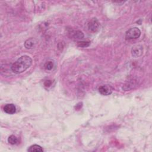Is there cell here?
<instances>
[{
	"label": "cell",
	"mask_w": 152,
	"mask_h": 152,
	"mask_svg": "<svg viewBox=\"0 0 152 152\" xmlns=\"http://www.w3.org/2000/svg\"><path fill=\"white\" fill-rule=\"evenodd\" d=\"M33 62L32 59L28 55H23L20 57L11 66V71L16 74H21L29 68Z\"/></svg>",
	"instance_id": "6da1fadb"
},
{
	"label": "cell",
	"mask_w": 152,
	"mask_h": 152,
	"mask_svg": "<svg viewBox=\"0 0 152 152\" xmlns=\"http://www.w3.org/2000/svg\"><path fill=\"white\" fill-rule=\"evenodd\" d=\"M52 84V82L51 81V80H47L45 82V86L46 87H49Z\"/></svg>",
	"instance_id": "4fadbf2b"
},
{
	"label": "cell",
	"mask_w": 152,
	"mask_h": 152,
	"mask_svg": "<svg viewBox=\"0 0 152 152\" xmlns=\"http://www.w3.org/2000/svg\"><path fill=\"white\" fill-rule=\"evenodd\" d=\"M90 42H87V41H81V42H78V46L79 47H83V48H86L90 45Z\"/></svg>",
	"instance_id": "8fae6325"
},
{
	"label": "cell",
	"mask_w": 152,
	"mask_h": 152,
	"mask_svg": "<svg viewBox=\"0 0 152 152\" xmlns=\"http://www.w3.org/2000/svg\"><path fill=\"white\" fill-rule=\"evenodd\" d=\"M36 44V40L35 38H29L26 40L24 42V47L27 49L33 48Z\"/></svg>",
	"instance_id": "52a82bcc"
},
{
	"label": "cell",
	"mask_w": 152,
	"mask_h": 152,
	"mask_svg": "<svg viewBox=\"0 0 152 152\" xmlns=\"http://www.w3.org/2000/svg\"><path fill=\"white\" fill-rule=\"evenodd\" d=\"M4 111L7 114H14L16 112V107L12 103L7 104L4 107Z\"/></svg>",
	"instance_id": "8992f818"
},
{
	"label": "cell",
	"mask_w": 152,
	"mask_h": 152,
	"mask_svg": "<svg viewBox=\"0 0 152 152\" xmlns=\"http://www.w3.org/2000/svg\"><path fill=\"white\" fill-rule=\"evenodd\" d=\"M99 27V23L96 19H93L88 24V28L91 32H96Z\"/></svg>",
	"instance_id": "5b68a950"
},
{
	"label": "cell",
	"mask_w": 152,
	"mask_h": 152,
	"mask_svg": "<svg viewBox=\"0 0 152 152\" xmlns=\"http://www.w3.org/2000/svg\"><path fill=\"white\" fill-rule=\"evenodd\" d=\"M141 35V31L138 27H133L127 31L126 38L127 40L135 39L139 38Z\"/></svg>",
	"instance_id": "7a4b0ae2"
},
{
	"label": "cell",
	"mask_w": 152,
	"mask_h": 152,
	"mask_svg": "<svg viewBox=\"0 0 152 152\" xmlns=\"http://www.w3.org/2000/svg\"><path fill=\"white\" fill-rule=\"evenodd\" d=\"M74 37L76 39H82L84 37V35L81 31H76L74 33Z\"/></svg>",
	"instance_id": "7c38bea8"
},
{
	"label": "cell",
	"mask_w": 152,
	"mask_h": 152,
	"mask_svg": "<svg viewBox=\"0 0 152 152\" xmlns=\"http://www.w3.org/2000/svg\"><path fill=\"white\" fill-rule=\"evenodd\" d=\"M8 142L12 145H15L18 142L17 138L15 135H11L8 138Z\"/></svg>",
	"instance_id": "9c48e42d"
},
{
	"label": "cell",
	"mask_w": 152,
	"mask_h": 152,
	"mask_svg": "<svg viewBox=\"0 0 152 152\" xmlns=\"http://www.w3.org/2000/svg\"><path fill=\"white\" fill-rule=\"evenodd\" d=\"M143 53V47L142 45H137L133 47L131 49V54L134 57H139Z\"/></svg>",
	"instance_id": "277c9868"
},
{
	"label": "cell",
	"mask_w": 152,
	"mask_h": 152,
	"mask_svg": "<svg viewBox=\"0 0 152 152\" xmlns=\"http://www.w3.org/2000/svg\"><path fill=\"white\" fill-rule=\"evenodd\" d=\"M98 90H99V92L103 96H108L112 94L114 90V88L111 86L106 85H103L100 86Z\"/></svg>",
	"instance_id": "3957f363"
},
{
	"label": "cell",
	"mask_w": 152,
	"mask_h": 152,
	"mask_svg": "<svg viewBox=\"0 0 152 152\" xmlns=\"http://www.w3.org/2000/svg\"><path fill=\"white\" fill-rule=\"evenodd\" d=\"M27 151L30 152H42L44 151V150L41 146L37 144H34L30 146L29 148L27 149Z\"/></svg>",
	"instance_id": "ba28073f"
},
{
	"label": "cell",
	"mask_w": 152,
	"mask_h": 152,
	"mask_svg": "<svg viewBox=\"0 0 152 152\" xmlns=\"http://www.w3.org/2000/svg\"><path fill=\"white\" fill-rule=\"evenodd\" d=\"M44 67H45V70L51 71V70H52V68L53 67V63L52 61H48L45 63Z\"/></svg>",
	"instance_id": "30bf717a"
}]
</instances>
